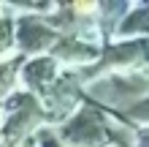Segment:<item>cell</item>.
Masks as SVG:
<instances>
[{
    "instance_id": "6da1fadb",
    "label": "cell",
    "mask_w": 149,
    "mask_h": 147,
    "mask_svg": "<svg viewBox=\"0 0 149 147\" xmlns=\"http://www.w3.org/2000/svg\"><path fill=\"white\" fill-rule=\"evenodd\" d=\"M81 96L125 125L146 128V68L100 74L81 87Z\"/></svg>"
},
{
    "instance_id": "7a4b0ae2",
    "label": "cell",
    "mask_w": 149,
    "mask_h": 147,
    "mask_svg": "<svg viewBox=\"0 0 149 147\" xmlns=\"http://www.w3.org/2000/svg\"><path fill=\"white\" fill-rule=\"evenodd\" d=\"M43 125H46L43 106L33 93L16 87L0 103V144L3 147H22Z\"/></svg>"
},
{
    "instance_id": "3957f363",
    "label": "cell",
    "mask_w": 149,
    "mask_h": 147,
    "mask_svg": "<svg viewBox=\"0 0 149 147\" xmlns=\"http://www.w3.org/2000/svg\"><path fill=\"white\" fill-rule=\"evenodd\" d=\"M106 125H109V112H103L90 101H81L73 115L52 131H54L57 142L65 147H109Z\"/></svg>"
},
{
    "instance_id": "277c9868",
    "label": "cell",
    "mask_w": 149,
    "mask_h": 147,
    "mask_svg": "<svg viewBox=\"0 0 149 147\" xmlns=\"http://www.w3.org/2000/svg\"><path fill=\"white\" fill-rule=\"evenodd\" d=\"M57 33L43 22L41 14H16L14 16V52L22 60L49 55V49L57 44Z\"/></svg>"
},
{
    "instance_id": "5b68a950",
    "label": "cell",
    "mask_w": 149,
    "mask_h": 147,
    "mask_svg": "<svg viewBox=\"0 0 149 147\" xmlns=\"http://www.w3.org/2000/svg\"><path fill=\"white\" fill-rule=\"evenodd\" d=\"M81 87H84V84L73 76V71H63L54 79V84L41 96L43 117H46V125L49 128H57L63 120H68L76 112V106L84 101Z\"/></svg>"
},
{
    "instance_id": "8992f818",
    "label": "cell",
    "mask_w": 149,
    "mask_h": 147,
    "mask_svg": "<svg viewBox=\"0 0 149 147\" xmlns=\"http://www.w3.org/2000/svg\"><path fill=\"white\" fill-rule=\"evenodd\" d=\"M63 74V68L57 65V60H52L49 55H38V57H27L22 60L19 65V82H22V90L33 93L38 101L41 96L46 93L52 84H54V79Z\"/></svg>"
},
{
    "instance_id": "52a82bcc",
    "label": "cell",
    "mask_w": 149,
    "mask_h": 147,
    "mask_svg": "<svg viewBox=\"0 0 149 147\" xmlns=\"http://www.w3.org/2000/svg\"><path fill=\"white\" fill-rule=\"evenodd\" d=\"M49 57L57 60L60 68L68 65L65 71H76V68L92 65L100 57V44L81 41V38H57V44L49 49Z\"/></svg>"
},
{
    "instance_id": "ba28073f",
    "label": "cell",
    "mask_w": 149,
    "mask_h": 147,
    "mask_svg": "<svg viewBox=\"0 0 149 147\" xmlns=\"http://www.w3.org/2000/svg\"><path fill=\"white\" fill-rule=\"evenodd\" d=\"M117 41H133V38H146V3L127 6V11L119 16L114 36Z\"/></svg>"
},
{
    "instance_id": "9c48e42d",
    "label": "cell",
    "mask_w": 149,
    "mask_h": 147,
    "mask_svg": "<svg viewBox=\"0 0 149 147\" xmlns=\"http://www.w3.org/2000/svg\"><path fill=\"white\" fill-rule=\"evenodd\" d=\"M14 16H16V8L3 3L0 6V60L6 57H14Z\"/></svg>"
},
{
    "instance_id": "30bf717a",
    "label": "cell",
    "mask_w": 149,
    "mask_h": 147,
    "mask_svg": "<svg viewBox=\"0 0 149 147\" xmlns=\"http://www.w3.org/2000/svg\"><path fill=\"white\" fill-rule=\"evenodd\" d=\"M19 65H22L19 55L0 60V103L11 96V93L16 90V84H19Z\"/></svg>"
},
{
    "instance_id": "8fae6325",
    "label": "cell",
    "mask_w": 149,
    "mask_h": 147,
    "mask_svg": "<svg viewBox=\"0 0 149 147\" xmlns=\"http://www.w3.org/2000/svg\"><path fill=\"white\" fill-rule=\"evenodd\" d=\"M33 147H65V144H60L57 142V136H54V131H52L49 125H43V128H38L36 134H33Z\"/></svg>"
},
{
    "instance_id": "7c38bea8",
    "label": "cell",
    "mask_w": 149,
    "mask_h": 147,
    "mask_svg": "<svg viewBox=\"0 0 149 147\" xmlns=\"http://www.w3.org/2000/svg\"><path fill=\"white\" fill-rule=\"evenodd\" d=\"M133 147H146V128L138 134V139H136V144H133Z\"/></svg>"
},
{
    "instance_id": "4fadbf2b",
    "label": "cell",
    "mask_w": 149,
    "mask_h": 147,
    "mask_svg": "<svg viewBox=\"0 0 149 147\" xmlns=\"http://www.w3.org/2000/svg\"><path fill=\"white\" fill-rule=\"evenodd\" d=\"M22 147H33V142H24V144H22Z\"/></svg>"
},
{
    "instance_id": "5bb4252c",
    "label": "cell",
    "mask_w": 149,
    "mask_h": 147,
    "mask_svg": "<svg viewBox=\"0 0 149 147\" xmlns=\"http://www.w3.org/2000/svg\"><path fill=\"white\" fill-rule=\"evenodd\" d=\"M0 147H3V144H0Z\"/></svg>"
}]
</instances>
